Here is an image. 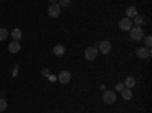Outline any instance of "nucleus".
Segmentation results:
<instances>
[{"label":"nucleus","mask_w":152,"mask_h":113,"mask_svg":"<svg viewBox=\"0 0 152 113\" xmlns=\"http://www.w3.org/2000/svg\"><path fill=\"white\" fill-rule=\"evenodd\" d=\"M58 5H59L61 8H66V6L70 5V0H58Z\"/></svg>","instance_id":"6ab92c4d"},{"label":"nucleus","mask_w":152,"mask_h":113,"mask_svg":"<svg viewBox=\"0 0 152 113\" xmlns=\"http://www.w3.org/2000/svg\"><path fill=\"white\" fill-rule=\"evenodd\" d=\"M135 55H137L138 58H142V60H146V58L151 57V49H148V47H145V46L137 47V49H135Z\"/></svg>","instance_id":"423d86ee"},{"label":"nucleus","mask_w":152,"mask_h":113,"mask_svg":"<svg viewBox=\"0 0 152 113\" xmlns=\"http://www.w3.org/2000/svg\"><path fill=\"white\" fill-rule=\"evenodd\" d=\"M84 55H85V58H87L88 61L96 60V57H97V47H96V46L87 47V49H85V52H84Z\"/></svg>","instance_id":"39448f33"},{"label":"nucleus","mask_w":152,"mask_h":113,"mask_svg":"<svg viewBox=\"0 0 152 113\" xmlns=\"http://www.w3.org/2000/svg\"><path fill=\"white\" fill-rule=\"evenodd\" d=\"M123 86L126 87V89H132V87L135 86V80L132 78V77H128L125 80V83H123Z\"/></svg>","instance_id":"4468645a"},{"label":"nucleus","mask_w":152,"mask_h":113,"mask_svg":"<svg viewBox=\"0 0 152 113\" xmlns=\"http://www.w3.org/2000/svg\"><path fill=\"white\" fill-rule=\"evenodd\" d=\"M50 3H58V0H49Z\"/></svg>","instance_id":"4be33fe9"},{"label":"nucleus","mask_w":152,"mask_h":113,"mask_svg":"<svg viewBox=\"0 0 152 113\" xmlns=\"http://www.w3.org/2000/svg\"><path fill=\"white\" fill-rule=\"evenodd\" d=\"M97 51H100V52H102V54H110L111 52V49H113V46H111V43L110 41H107V40H104V41H99L97 43Z\"/></svg>","instance_id":"20e7f679"},{"label":"nucleus","mask_w":152,"mask_h":113,"mask_svg":"<svg viewBox=\"0 0 152 113\" xmlns=\"http://www.w3.org/2000/svg\"><path fill=\"white\" fill-rule=\"evenodd\" d=\"M129 35H131V40H134V41H140V40H143V37H145L142 26H134V28H131V29H129Z\"/></svg>","instance_id":"f257e3e1"},{"label":"nucleus","mask_w":152,"mask_h":113,"mask_svg":"<svg viewBox=\"0 0 152 113\" xmlns=\"http://www.w3.org/2000/svg\"><path fill=\"white\" fill-rule=\"evenodd\" d=\"M123 89H125V86H123V83H117V84H116V90H117V92H122Z\"/></svg>","instance_id":"aec40b11"},{"label":"nucleus","mask_w":152,"mask_h":113,"mask_svg":"<svg viewBox=\"0 0 152 113\" xmlns=\"http://www.w3.org/2000/svg\"><path fill=\"white\" fill-rule=\"evenodd\" d=\"M102 99H104L105 104H114L117 99V93L114 90H105L104 95H102Z\"/></svg>","instance_id":"f03ea898"},{"label":"nucleus","mask_w":152,"mask_h":113,"mask_svg":"<svg viewBox=\"0 0 152 113\" xmlns=\"http://www.w3.org/2000/svg\"><path fill=\"white\" fill-rule=\"evenodd\" d=\"M9 35L12 37V40H17V41H18V40L21 38V35H23V34H21V31H20L18 28H15L14 31H11V32H9Z\"/></svg>","instance_id":"f8f14e48"},{"label":"nucleus","mask_w":152,"mask_h":113,"mask_svg":"<svg viewBox=\"0 0 152 113\" xmlns=\"http://www.w3.org/2000/svg\"><path fill=\"white\" fill-rule=\"evenodd\" d=\"M119 28H120L122 31H129V29L132 28V20L128 18V17L122 18V20L119 21Z\"/></svg>","instance_id":"6e6552de"},{"label":"nucleus","mask_w":152,"mask_h":113,"mask_svg":"<svg viewBox=\"0 0 152 113\" xmlns=\"http://www.w3.org/2000/svg\"><path fill=\"white\" fill-rule=\"evenodd\" d=\"M6 107H8V103H6V99L0 98V112H5V110H6Z\"/></svg>","instance_id":"a211bd4d"},{"label":"nucleus","mask_w":152,"mask_h":113,"mask_svg":"<svg viewBox=\"0 0 152 113\" xmlns=\"http://www.w3.org/2000/svg\"><path fill=\"white\" fill-rule=\"evenodd\" d=\"M132 23H135V26H142V24H145V18L140 17V16H135L134 18H131Z\"/></svg>","instance_id":"2eb2a0df"},{"label":"nucleus","mask_w":152,"mask_h":113,"mask_svg":"<svg viewBox=\"0 0 152 113\" xmlns=\"http://www.w3.org/2000/svg\"><path fill=\"white\" fill-rule=\"evenodd\" d=\"M143 38H145V47L151 49V46H152V37L151 35H146V37H143Z\"/></svg>","instance_id":"f3484780"},{"label":"nucleus","mask_w":152,"mask_h":113,"mask_svg":"<svg viewBox=\"0 0 152 113\" xmlns=\"http://www.w3.org/2000/svg\"><path fill=\"white\" fill-rule=\"evenodd\" d=\"M53 54H55L56 57H61V55H64V54H66V47L62 46V44H56V46L53 47Z\"/></svg>","instance_id":"9d476101"},{"label":"nucleus","mask_w":152,"mask_h":113,"mask_svg":"<svg viewBox=\"0 0 152 113\" xmlns=\"http://www.w3.org/2000/svg\"><path fill=\"white\" fill-rule=\"evenodd\" d=\"M120 93H122V96H123L125 101H129V99L132 98V90H131V89H126V87H125Z\"/></svg>","instance_id":"ddd939ff"},{"label":"nucleus","mask_w":152,"mask_h":113,"mask_svg":"<svg viewBox=\"0 0 152 113\" xmlns=\"http://www.w3.org/2000/svg\"><path fill=\"white\" fill-rule=\"evenodd\" d=\"M41 73L44 75V77H47V75H49V70H47V69H43V70H41Z\"/></svg>","instance_id":"412c9836"},{"label":"nucleus","mask_w":152,"mask_h":113,"mask_svg":"<svg viewBox=\"0 0 152 113\" xmlns=\"http://www.w3.org/2000/svg\"><path fill=\"white\" fill-rule=\"evenodd\" d=\"M8 37H9V31H8V29H5V28H0V41L6 40Z\"/></svg>","instance_id":"dca6fc26"},{"label":"nucleus","mask_w":152,"mask_h":113,"mask_svg":"<svg viewBox=\"0 0 152 113\" xmlns=\"http://www.w3.org/2000/svg\"><path fill=\"white\" fill-rule=\"evenodd\" d=\"M70 80H72V73L69 70H62V72L58 73V81L61 84H69Z\"/></svg>","instance_id":"0eeeda50"},{"label":"nucleus","mask_w":152,"mask_h":113,"mask_svg":"<svg viewBox=\"0 0 152 113\" xmlns=\"http://www.w3.org/2000/svg\"><path fill=\"white\" fill-rule=\"evenodd\" d=\"M47 14H49V17H52V18L59 17V14H61V6H59L58 3H50V6L47 8Z\"/></svg>","instance_id":"7ed1b4c3"},{"label":"nucleus","mask_w":152,"mask_h":113,"mask_svg":"<svg viewBox=\"0 0 152 113\" xmlns=\"http://www.w3.org/2000/svg\"><path fill=\"white\" fill-rule=\"evenodd\" d=\"M20 49H21V44H20L17 40H12V41L8 44V51H9L11 54H17V52H20Z\"/></svg>","instance_id":"1a4fd4ad"},{"label":"nucleus","mask_w":152,"mask_h":113,"mask_svg":"<svg viewBox=\"0 0 152 113\" xmlns=\"http://www.w3.org/2000/svg\"><path fill=\"white\" fill-rule=\"evenodd\" d=\"M135 16H138V14H137V8H135V6H129V8H126V17H128V18H134Z\"/></svg>","instance_id":"9b49d317"}]
</instances>
